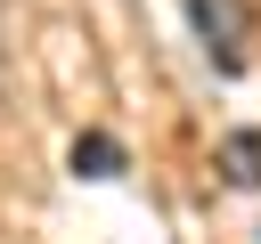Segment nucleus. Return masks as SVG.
Masks as SVG:
<instances>
[{"label": "nucleus", "instance_id": "nucleus-3", "mask_svg": "<svg viewBox=\"0 0 261 244\" xmlns=\"http://www.w3.org/2000/svg\"><path fill=\"white\" fill-rule=\"evenodd\" d=\"M73 171H82V179H114V171H122V146H114L106 130H82V138H73Z\"/></svg>", "mask_w": 261, "mask_h": 244}, {"label": "nucleus", "instance_id": "nucleus-4", "mask_svg": "<svg viewBox=\"0 0 261 244\" xmlns=\"http://www.w3.org/2000/svg\"><path fill=\"white\" fill-rule=\"evenodd\" d=\"M0 41H8V0H0Z\"/></svg>", "mask_w": 261, "mask_h": 244}, {"label": "nucleus", "instance_id": "nucleus-1", "mask_svg": "<svg viewBox=\"0 0 261 244\" xmlns=\"http://www.w3.org/2000/svg\"><path fill=\"white\" fill-rule=\"evenodd\" d=\"M188 16H196V33H204L212 65H220V73H245V41H253L245 0H188Z\"/></svg>", "mask_w": 261, "mask_h": 244}, {"label": "nucleus", "instance_id": "nucleus-2", "mask_svg": "<svg viewBox=\"0 0 261 244\" xmlns=\"http://www.w3.org/2000/svg\"><path fill=\"white\" fill-rule=\"evenodd\" d=\"M220 171H228V187H261V130H228L220 138Z\"/></svg>", "mask_w": 261, "mask_h": 244}]
</instances>
